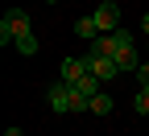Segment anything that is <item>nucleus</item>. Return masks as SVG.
Instances as JSON below:
<instances>
[{"label":"nucleus","instance_id":"f257e3e1","mask_svg":"<svg viewBox=\"0 0 149 136\" xmlns=\"http://www.w3.org/2000/svg\"><path fill=\"white\" fill-rule=\"evenodd\" d=\"M25 33H33L29 29V12L25 8H8L4 12V21H0V46H17V37H25Z\"/></svg>","mask_w":149,"mask_h":136},{"label":"nucleus","instance_id":"f03ea898","mask_svg":"<svg viewBox=\"0 0 149 136\" xmlns=\"http://www.w3.org/2000/svg\"><path fill=\"white\" fill-rule=\"evenodd\" d=\"M124 46H133V33H128V29H116V33H100L95 41L87 46V54H100V58H116Z\"/></svg>","mask_w":149,"mask_h":136},{"label":"nucleus","instance_id":"7ed1b4c3","mask_svg":"<svg viewBox=\"0 0 149 136\" xmlns=\"http://www.w3.org/2000/svg\"><path fill=\"white\" fill-rule=\"evenodd\" d=\"M46 99H50V107H54V111H74V87L58 79V83H50Z\"/></svg>","mask_w":149,"mask_h":136},{"label":"nucleus","instance_id":"20e7f679","mask_svg":"<svg viewBox=\"0 0 149 136\" xmlns=\"http://www.w3.org/2000/svg\"><path fill=\"white\" fill-rule=\"evenodd\" d=\"M91 17H95L100 33H116V29H120V4H112V0H108V4H100Z\"/></svg>","mask_w":149,"mask_h":136},{"label":"nucleus","instance_id":"39448f33","mask_svg":"<svg viewBox=\"0 0 149 136\" xmlns=\"http://www.w3.org/2000/svg\"><path fill=\"white\" fill-rule=\"evenodd\" d=\"M87 66H91V74H95L100 83H108V79H116V74H120L116 58H100V54H87Z\"/></svg>","mask_w":149,"mask_h":136},{"label":"nucleus","instance_id":"423d86ee","mask_svg":"<svg viewBox=\"0 0 149 136\" xmlns=\"http://www.w3.org/2000/svg\"><path fill=\"white\" fill-rule=\"evenodd\" d=\"M58 70H62L58 79H62V83H70V87L79 83L83 74H91V66H87V58H62V66H58Z\"/></svg>","mask_w":149,"mask_h":136},{"label":"nucleus","instance_id":"0eeeda50","mask_svg":"<svg viewBox=\"0 0 149 136\" xmlns=\"http://www.w3.org/2000/svg\"><path fill=\"white\" fill-rule=\"evenodd\" d=\"M100 87H104V83L95 79V74H83V79L74 83V91H79V95H83L87 103H91V99H95V95H100Z\"/></svg>","mask_w":149,"mask_h":136},{"label":"nucleus","instance_id":"6e6552de","mask_svg":"<svg viewBox=\"0 0 149 136\" xmlns=\"http://www.w3.org/2000/svg\"><path fill=\"white\" fill-rule=\"evenodd\" d=\"M116 66H120V70H141V62H137V46H124V50L116 54Z\"/></svg>","mask_w":149,"mask_h":136},{"label":"nucleus","instance_id":"1a4fd4ad","mask_svg":"<svg viewBox=\"0 0 149 136\" xmlns=\"http://www.w3.org/2000/svg\"><path fill=\"white\" fill-rule=\"evenodd\" d=\"M74 33H79V37H87V41H95V37H100V25H95V17H79Z\"/></svg>","mask_w":149,"mask_h":136},{"label":"nucleus","instance_id":"9d476101","mask_svg":"<svg viewBox=\"0 0 149 136\" xmlns=\"http://www.w3.org/2000/svg\"><path fill=\"white\" fill-rule=\"evenodd\" d=\"M17 50H21L25 58H33V54H37V37H33V33H25V37H17Z\"/></svg>","mask_w":149,"mask_h":136},{"label":"nucleus","instance_id":"9b49d317","mask_svg":"<svg viewBox=\"0 0 149 136\" xmlns=\"http://www.w3.org/2000/svg\"><path fill=\"white\" fill-rule=\"evenodd\" d=\"M91 111H95V115H108V111H112V99H108L104 91L95 95V99H91Z\"/></svg>","mask_w":149,"mask_h":136},{"label":"nucleus","instance_id":"f8f14e48","mask_svg":"<svg viewBox=\"0 0 149 136\" xmlns=\"http://www.w3.org/2000/svg\"><path fill=\"white\" fill-rule=\"evenodd\" d=\"M137 111L149 115V83H141V91H137Z\"/></svg>","mask_w":149,"mask_h":136},{"label":"nucleus","instance_id":"ddd939ff","mask_svg":"<svg viewBox=\"0 0 149 136\" xmlns=\"http://www.w3.org/2000/svg\"><path fill=\"white\" fill-rule=\"evenodd\" d=\"M137 74H141V83H149V62H145V66H141Z\"/></svg>","mask_w":149,"mask_h":136},{"label":"nucleus","instance_id":"4468645a","mask_svg":"<svg viewBox=\"0 0 149 136\" xmlns=\"http://www.w3.org/2000/svg\"><path fill=\"white\" fill-rule=\"evenodd\" d=\"M141 29H145V37H149V12H145V17H141Z\"/></svg>","mask_w":149,"mask_h":136},{"label":"nucleus","instance_id":"2eb2a0df","mask_svg":"<svg viewBox=\"0 0 149 136\" xmlns=\"http://www.w3.org/2000/svg\"><path fill=\"white\" fill-rule=\"evenodd\" d=\"M4 136H25V132H21V128H8V132H4Z\"/></svg>","mask_w":149,"mask_h":136}]
</instances>
